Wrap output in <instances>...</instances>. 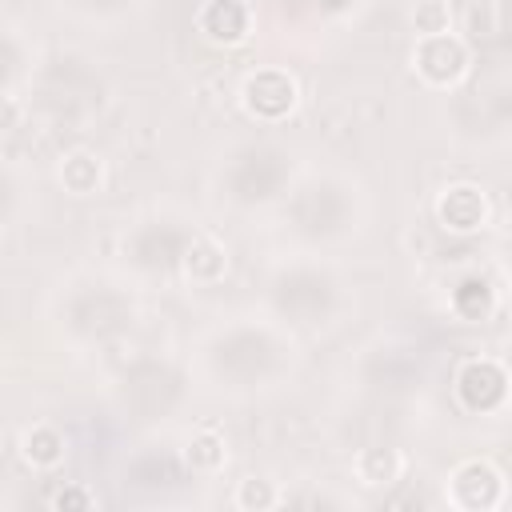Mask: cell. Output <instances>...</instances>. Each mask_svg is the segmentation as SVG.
I'll list each match as a JSON object with an SVG mask.
<instances>
[{"label": "cell", "instance_id": "6da1fadb", "mask_svg": "<svg viewBox=\"0 0 512 512\" xmlns=\"http://www.w3.org/2000/svg\"><path fill=\"white\" fill-rule=\"evenodd\" d=\"M444 492H448V504L460 512H496L504 504L508 488H504V472L492 460L472 456V460L452 468Z\"/></svg>", "mask_w": 512, "mask_h": 512}, {"label": "cell", "instance_id": "7a4b0ae2", "mask_svg": "<svg viewBox=\"0 0 512 512\" xmlns=\"http://www.w3.org/2000/svg\"><path fill=\"white\" fill-rule=\"evenodd\" d=\"M468 44L456 32H436V36H416L412 48V68L428 88H456L468 76Z\"/></svg>", "mask_w": 512, "mask_h": 512}, {"label": "cell", "instance_id": "3957f363", "mask_svg": "<svg viewBox=\"0 0 512 512\" xmlns=\"http://www.w3.org/2000/svg\"><path fill=\"white\" fill-rule=\"evenodd\" d=\"M240 104H244L248 116L276 124V120H284V116L296 112V104H300V84H296V76L284 72V68H256V72H248L244 84H240Z\"/></svg>", "mask_w": 512, "mask_h": 512}, {"label": "cell", "instance_id": "277c9868", "mask_svg": "<svg viewBox=\"0 0 512 512\" xmlns=\"http://www.w3.org/2000/svg\"><path fill=\"white\" fill-rule=\"evenodd\" d=\"M452 388H456V400H460L464 412H476V416L500 412L504 400H508V372H504L500 360L476 356V360H464L460 364Z\"/></svg>", "mask_w": 512, "mask_h": 512}, {"label": "cell", "instance_id": "5b68a950", "mask_svg": "<svg viewBox=\"0 0 512 512\" xmlns=\"http://www.w3.org/2000/svg\"><path fill=\"white\" fill-rule=\"evenodd\" d=\"M488 196H484V188L480 184H468V180H460V184H448L440 196H436V220H440V228L444 232H452V236H472V232H480L484 224H488Z\"/></svg>", "mask_w": 512, "mask_h": 512}, {"label": "cell", "instance_id": "8992f818", "mask_svg": "<svg viewBox=\"0 0 512 512\" xmlns=\"http://www.w3.org/2000/svg\"><path fill=\"white\" fill-rule=\"evenodd\" d=\"M196 32L208 44L240 48L252 36V8L244 0H204L196 12Z\"/></svg>", "mask_w": 512, "mask_h": 512}, {"label": "cell", "instance_id": "52a82bcc", "mask_svg": "<svg viewBox=\"0 0 512 512\" xmlns=\"http://www.w3.org/2000/svg\"><path fill=\"white\" fill-rule=\"evenodd\" d=\"M20 456L24 464L40 468V472H52L64 464L68 456V436L56 428V424H32L24 436H20Z\"/></svg>", "mask_w": 512, "mask_h": 512}, {"label": "cell", "instance_id": "ba28073f", "mask_svg": "<svg viewBox=\"0 0 512 512\" xmlns=\"http://www.w3.org/2000/svg\"><path fill=\"white\" fill-rule=\"evenodd\" d=\"M228 272V252L220 240L212 236H192V244L184 248V276L192 284H220Z\"/></svg>", "mask_w": 512, "mask_h": 512}, {"label": "cell", "instance_id": "9c48e42d", "mask_svg": "<svg viewBox=\"0 0 512 512\" xmlns=\"http://www.w3.org/2000/svg\"><path fill=\"white\" fill-rule=\"evenodd\" d=\"M404 476V452L392 444H372L356 456V480L364 488H388Z\"/></svg>", "mask_w": 512, "mask_h": 512}, {"label": "cell", "instance_id": "30bf717a", "mask_svg": "<svg viewBox=\"0 0 512 512\" xmlns=\"http://www.w3.org/2000/svg\"><path fill=\"white\" fill-rule=\"evenodd\" d=\"M60 184H64V192H72V196H92V192L104 184V160H100L96 152H88V148L68 152V156L60 160Z\"/></svg>", "mask_w": 512, "mask_h": 512}, {"label": "cell", "instance_id": "8fae6325", "mask_svg": "<svg viewBox=\"0 0 512 512\" xmlns=\"http://www.w3.org/2000/svg\"><path fill=\"white\" fill-rule=\"evenodd\" d=\"M492 308H496V288L484 276H464L452 288V312L460 320H484Z\"/></svg>", "mask_w": 512, "mask_h": 512}, {"label": "cell", "instance_id": "7c38bea8", "mask_svg": "<svg viewBox=\"0 0 512 512\" xmlns=\"http://www.w3.org/2000/svg\"><path fill=\"white\" fill-rule=\"evenodd\" d=\"M184 460H188V468H192V472H200V476H216V472L224 468V460H228L224 436H220V432H212V428L192 432V436H188V444H184Z\"/></svg>", "mask_w": 512, "mask_h": 512}, {"label": "cell", "instance_id": "4fadbf2b", "mask_svg": "<svg viewBox=\"0 0 512 512\" xmlns=\"http://www.w3.org/2000/svg\"><path fill=\"white\" fill-rule=\"evenodd\" d=\"M232 500L244 512H264V508H276L280 504V488L272 480H264V476H248V480H240V488H236Z\"/></svg>", "mask_w": 512, "mask_h": 512}, {"label": "cell", "instance_id": "5bb4252c", "mask_svg": "<svg viewBox=\"0 0 512 512\" xmlns=\"http://www.w3.org/2000/svg\"><path fill=\"white\" fill-rule=\"evenodd\" d=\"M412 28L416 36H436V32H452V12L444 0H420L412 12Z\"/></svg>", "mask_w": 512, "mask_h": 512}, {"label": "cell", "instance_id": "9a60e30c", "mask_svg": "<svg viewBox=\"0 0 512 512\" xmlns=\"http://www.w3.org/2000/svg\"><path fill=\"white\" fill-rule=\"evenodd\" d=\"M48 504H52L56 512H88V508L96 504V496H92L88 488H80V484H64V488H56V492L48 496Z\"/></svg>", "mask_w": 512, "mask_h": 512}, {"label": "cell", "instance_id": "2e32d148", "mask_svg": "<svg viewBox=\"0 0 512 512\" xmlns=\"http://www.w3.org/2000/svg\"><path fill=\"white\" fill-rule=\"evenodd\" d=\"M12 116H16V108H8V104H0V124H12Z\"/></svg>", "mask_w": 512, "mask_h": 512}]
</instances>
